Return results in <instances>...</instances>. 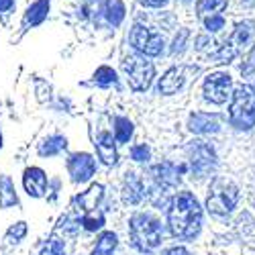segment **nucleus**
Wrapping results in <instances>:
<instances>
[{
	"label": "nucleus",
	"instance_id": "obj_13",
	"mask_svg": "<svg viewBox=\"0 0 255 255\" xmlns=\"http://www.w3.org/2000/svg\"><path fill=\"white\" fill-rule=\"evenodd\" d=\"M117 137H113V133H100V137L96 139V151H98V157L102 159V163L106 165H115L117 159H119V153H117Z\"/></svg>",
	"mask_w": 255,
	"mask_h": 255
},
{
	"label": "nucleus",
	"instance_id": "obj_37",
	"mask_svg": "<svg viewBox=\"0 0 255 255\" xmlns=\"http://www.w3.org/2000/svg\"><path fill=\"white\" fill-rule=\"evenodd\" d=\"M165 2H167V0H143L145 6H153V8H159V6H163Z\"/></svg>",
	"mask_w": 255,
	"mask_h": 255
},
{
	"label": "nucleus",
	"instance_id": "obj_30",
	"mask_svg": "<svg viewBox=\"0 0 255 255\" xmlns=\"http://www.w3.org/2000/svg\"><path fill=\"white\" fill-rule=\"evenodd\" d=\"M25 235H27V223H23V221L16 223L14 227H10V229H8V239H14V243H16V241H20Z\"/></svg>",
	"mask_w": 255,
	"mask_h": 255
},
{
	"label": "nucleus",
	"instance_id": "obj_25",
	"mask_svg": "<svg viewBox=\"0 0 255 255\" xmlns=\"http://www.w3.org/2000/svg\"><path fill=\"white\" fill-rule=\"evenodd\" d=\"M82 227L86 231H98L104 227V215L100 210H90V212H84L82 217Z\"/></svg>",
	"mask_w": 255,
	"mask_h": 255
},
{
	"label": "nucleus",
	"instance_id": "obj_7",
	"mask_svg": "<svg viewBox=\"0 0 255 255\" xmlns=\"http://www.w3.org/2000/svg\"><path fill=\"white\" fill-rule=\"evenodd\" d=\"M131 45L137 51H141L143 55L155 57L163 51V37L157 35V33H151L143 25H135L133 31H131Z\"/></svg>",
	"mask_w": 255,
	"mask_h": 255
},
{
	"label": "nucleus",
	"instance_id": "obj_35",
	"mask_svg": "<svg viewBox=\"0 0 255 255\" xmlns=\"http://www.w3.org/2000/svg\"><path fill=\"white\" fill-rule=\"evenodd\" d=\"M163 255H190L184 247H172V249H167Z\"/></svg>",
	"mask_w": 255,
	"mask_h": 255
},
{
	"label": "nucleus",
	"instance_id": "obj_31",
	"mask_svg": "<svg viewBox=\"0 0 255 255\" xmlns=\"http://www.w3.org/2000/svg\"><path fill=\"white\" fill-rule=\"evenodd\" d=\"M253 72H255V47L249 51L247 59L243 61V66H241V74L243 76H251Z\"/></svg>",
	"mask_w": 255,
	"mask_h": 255
},
{
	"label": "nucleus",
	"instance_id": "obj_5",
	"mask_svg": "<svg viewBox=\"0 0 255 255\" xmlns=\"http://www.w3.org/2000/svg\"><path fill=\"white\" fill-rule=\"evenodd\" d=\"M237 200H239L237 188L233 186L231 182H227V180H217L210 188L206 206H208V210L212 212V215L225 217L237 206Z\"/></svg>",
	"mask_w": 255,
	"mask_h": 255
},
{
	"label": "nucleus",
	"instance_id": "obj_19",
	"mask_svg": "<svg viewBox=\"0 0 255 255\" xmlns=\"http://www.w3.org/2000/svg\"><path fill=\"white\" fill-rule=\"evenodd\" d=\"M66 145H68V141H66V137H61V135H53V137H47L43 143L39 145V155H57L59 151H63L66 149Z\"/></svg>",
	"mask_w": 255,
	"mask_h": 255
},
{
	"label": "nucleus",
	"instance_id": "obj_6",
	"mask_svg": "<svg viewBox=\"0 0 255 255\" xmlns=\"http://www.w3.org/2000/svg\"><path fill=\"white\" fill-rule=\"evenodd\" d=\"M188 155H190V161H192L194 174L198 178L208 176L217 165L215 149H212V147L208 143H204V141H192V145L188 147Z\"/></svg>",
	"mask_w": 255,
	"mask_h": 255
},
{
	"label": "nucleus",
	"instance_id": "obj_11",
	"mask_svg": "<svg viewBox=\"0 0 255 255\" xmlns=\"http://www.w3.org/2000/svg\"><path fill=\"white\" fill-rule=\"evenodd\" d=\"M188 129L198 135H206V133H217L221 129L219 117L215 115H206V113H194L188 119Z\"/></svg>",
	"mask_w": 255,
	"mask_h": 255
},
{
	"label": "nucleus",
	"instance_id": "obj_10",
	"mask_svg": "<svg viewBox=\"0 0 255 255\" xmlns=\"http://www.w3.org/2000/svg\"><path fill=\"white\" fill-rule=\"evenodd\" d=\"M23 184L27 194L33 198H41L45 194V188H47V176L41 167H29L25 176H23Z\"/></svg>",
	"mask_w": 255,
	"mask_h": 255
},
{
	"label": "nucleus",
	"instance_id": "obj_2",
	"mask_svg": "<svg viewBox=\"0 0 255 255\" xmlns=\"http://www.w3.org/2000/svg\"><path fill=\"white\" fill-rule=\"evenodd\" d=\"M129 231H131V241L139 251H153L157 249V245L161 243L163 237V229L161 223L157 219H153L151 215H135L129 223Z\"/></svg>",
	"mask_w": 255,
	"mask_h": 255
},
{
	"label": "nucleus",
	"instance_id": "obj_22",
	"mask_svg": "<svg viewBox=\"0 0 255 255\" xmlns=\"http://www.w3.org/2000/svg\"><path fill=\"white\" fill-rule=\"evenodd\" d=\"M253 33H255V23H253V20H243V23H239L235 27V33H233L231 41H233V43H237V45H243V43H247V41L251 39Z\"/></svg>",
	"mask_w": 255,
	"mask_h": 255
},
{
	"label": "nucleus",
	"instance_id": "obj_32",
	"mask_svg": "<svg viewBox=\"0 0 255 255\" xmlns=\"http://www.w3.org/2000/svg\"><path fill=\"white\" fill-rule=\"evenodd\" d=\"M63 253V241L53 237L49 243H47V249L43 251V255H61Z\"/></svg>",
	"mask_w": 255,
	"mask_h": 255
},
{
	"label": "nucleus",
	"instance_id": "obj_3",
	"mask_svg": "<svg viewBox=\"0 0 255 255\" xmlns=\"http://www.w3.org/2000/svg\"><path fill=\"white\" fill-rule=\"evenodd\" d=\"M231 125L239 131H249L255 127V88L241 86L233 94L231 102Z\"/></svg>",
	"mask_w": 255,
	"mask_h": 255
},
{
	"label": "nucleus",
	"instance_id": "obj_4",
	"mask_svg": "<svg viewBox=\"0 0 255 255\" xmlns=\"http://www.w3.org/2000/svg\"><path fill=\"white\" fill-rule=\"evenodd\" d=\"M123 70L129 78V86L135 92H143L151 86L155 68L149 59H145L143 55H127L123 61Z\"/></svg>",
	"mask_w": 255,
	"mask_h": 255
},
{
	"label": "nucleus",
	"instance_id": "obj_20",
	"mask_svg": "<svg viewBox=\"0 0 255 255\" xmlns=\"http://www.w3.org/2000/svg\"><path fill=\"white\" fill-rule=\"evenodd\" d=\"M104 14L109 18V23H113L115 27L121 25V20L125 18V6L121 0H106L104 4Z\"/></svg>",
	"mask_w": 255,
	"mask_h": 255
},
{
	"label": "nucleus",
	"instance_id": "obj_28",
	"mask_svg": "<svg viewBox=\"0 0 255 255\" xmlns=\"http://www.w3.org/2000/svg\"><path fill=\"white\" fill-rule=\"evenodd\" d=\"M204 27H206L208 31H221V29L225 27L223 14H210V16H206V18H204Z\"/></svg>",
	"mask_w": 255,
	"mask_h": 255
},
{
	"label": "nucleus",
	"instance_id": "obj_9",
	"mask_svg": "<svg viewBox=\"0 0 255 255\" xmlns=\"http://www.w3.org/2000/svg\"><path fill=\"white\" fill-rule=\"evenodd\" d=\"M68 172L76 184L88 182L96 172V159L90 153H74L68 159Z\"/></svg>",
	"mask_w": 255,
	"mask_h": 255
},
{
	"label": "nucleus",
	"instance_id": "obj_16",
	"mask_svg": "<svg viewBox=\"0 0 255 255\" xmlns=\"http://www.w3.org/2000/svg\"><path fill=\"white\" fill-rule=\"evenodd\" d=\"M184 84V70H178V68H172L163 74V78L159 80V92L161 94H176Z\"/></svg>",
	"mask_w": 255,
	"mask_h": 255
},
{
	"label": "nucleus",
	"instance_id": "obj_34",
	"mask_svg": "<svg viewBox=\"0 0 255 255\" xmlns=\"http://www.w3.org/2000/svg\"><path fill=\"white\" fill-rule=\"evenodd\" d=\"M208 45H212V39H208V37H204V35L196 39V47H198V49H206Z\"/></svg>",
	"mask_w": 255,
	"mask_h": 255
},
{
	"label": "nucleus",
	"instance_id": "obj_29",
	"mask_svg": "<svg viewBox=\"0 0 255 255\" xmlns=\"http://www.w3.org/2000/svg\"><path fill=\"white\" fill-rule=\"evenodd\" d=\"M131 157L135 161H147L151 157V151H149V147H147L145 143H141V145H135L131 149Z\"/></svg>",
	"mask_w": 255,
	"mask_h": 255
},
{
	"label": "nucleus",
	"instance_id": "obj_1",
	"mask_svg": "<svg viewBox=\"0 0 255 255\" xmlns=\"http://www.w3.org/2000/svg\"><path fill=\"white\" fill-rule=\"evenodd\" d=\"M167 225L172 235L178 239H194L200 233L202 208L190 192H178L167 210Z\"/></svg>",
	"mask_w": 255,
	"mask_h": 255
},
{
	"label": "nucleus",
	"instance_id": "obj_21",
	"mask_svg": "<svg viewBox=\"0 0 255 255\" xmlns=\"http://www.w3.org/2000/svg\"><path fill=\"white\" fill-rule=\"evenodd\" d=\"M115 247H117V235L115 233H111V231L102 233L96 247H94V251H92V255H113Z\"/></svg>",
	"mask_w": 255,
	"mask_h": 255
},
{
	"label": "nucleus",
	"instance_id": "obj_14",
	"mask_svg": "<svg viewBox=\"0 0 255 255\" xmlns=\"http://www.w3.org/2000/svg\"><path fill=\"white\" fill-rule=\"evenodd\" d=\"M125 186H123V200L125 204H139L143 194H145V188L139 176H135L133 172L125 174Z\"/></svg>",
	"mask_w": 255,
	"mask_h": 255
},
{
	"label": "nucleus",
	"instance_id": "obj_38",
	"mask_svg": "<svg viewBox=\"0 0 255 255\" xmlns=\"http://www.w3.org/2000/svg\"><path fill=\"white\" fill-rule=\"evenodd\" d=\"M0 147H2V135H0Z\"/></svg>",
	"mask_w": 255,
	"mask_h": 255
},
{
	"label": "nucleus",
	"instance_id": "obj_27",
	"mask_svg": "<svg viewBox=\"0 0 255 255\" xmlns=\"http://www.w3.org/2000/svg\"><path fill=\"white\" fill-rule=\"evenodd\" d=\"M235 55H237V45L233 43V41H229V43H225V45L215 53V59H217V63H229Z\"/></svg>",
	"mask_w": 255,
	"mask_h": 255
},
{
	"label": "nucleus",
	"instance_id": "obj_23",
	"mask_svg": "<svg viewBox=\"0 0 255 255\" xmlns=\"http://www.w3.org/2000/svg\"><path fill=\"white\" fill-rule=\"evenodd\" d=\"M225 8H227V0H198L196 2V10L200 16L219 14Z\"/></svg>",
	"mask_w": 255,
	"mask_h": 255
},
{
	"label": "nucleus",
	"instance_id": "obj_26",
	"mask_svg": "<svg viewBox=\"0 0 255 255\" xmlns=\"http://www.w3.org/2000/svg\"><path fill=\"white\" fill-rule=\"evenodd\" d=\"M94 82L98 84V86L106 88V86H111V84L117 82V72H115L113 68H109V66H102V68L96 70V74H94Z\"/></svg>",
	"mask_w": 255,
	"mask_h": 255
},
{
	"label": "nucleus",
	"instance_id": "obj_12",
	"mask_svg": "<svg viewBox=\"0 0 255 255\" xmlns=\"http://www.w3.org/2000/svg\"><path fill=\"white\" fill-rule=\"evenodd\" d=\"M182 172H186L184 165L176 167L174 163L165 161V163H159V165L153 167V178H155V184H157V186H161V188H172V186L178 184V174H182Z\"/></svg>",
	"mask_w": 255,
	"mask_h": 255
},
{
	"label": "nucleus",
	"instance_id": "obj_18",
	"mask_svg": "<svg viewBox=\"0 0 255 255\" xmlns=\"http://www.w3.org/2000/svg\"><path fill=\"white\" fill-rule=\"evenodd\" d=\"M18 202L16 198V190H14V184L8 176H2L0 178V206L2 208H8V206H14Z\"/></svg>",
	"mask_w": 255,
	"mask_h": 255
},
{
	"label": "nucleus",
	"instance_id": "obj_17",
	"mask_svg": "<svg viewBox=\"0 0 255 255\" xmlns=\"http://www.w3.org/2000/svg\"><path fill=\"white\" fill-rule=\"evenodd\" d=\"M47 12H49V0H37L35 4L29 6L25 14V25H31V27L41 25L47 18Z\"/></svg>",
	"mask_w": 255,
	"mask_h": 255
},
{
	"label": "nucleus",
	"instance_id": "obj_24",
	"mask_svg": "<svg viewBox=\"0 0 255 255\" xmlns=\"http://www.w3.org/2000/svg\"><path fill=\"white\" fill-rule=\"evenodd\" d=\"M115 137L119 143H129V139L133 137V123L125 117H119L115 121Z\"/></svg>",
	"mask_w": 255,
	"mask_h": 255
},
{
	"label": "nucleus",
	"instance_id": "obj_36",
	"mask_svg": "<svg viewBox=\"0 0 255 255\" xmlns=\"http://www.w3.org/2000/svg\"><path fill=\"white\" fill-rule=\"evenodd\" d=\"M14 6V0H0V12H8Z\"/></svg>",
	"mask_w": 255,
	"mask_h": 255
},
{
	"label": "nucleus",
	"instance_id": "obj_33",
	"mask_svg": "<svg viewBox=\"0 0 255 255\" xmlns=\"http://www.w3.org/2000/svg\"><path fill=\"white\" fill-rule=\"evenodd\" d=\"M186 39H188V31H180V37H176L174 39V47H172V51L174 53H182L184 51V43H186Z\"/></svg>",
	"mask_w": 255,
	"mask_h": 255
},
{
	"label": "nucleus",
	"instance_id": "obj_8",
	"mask_svg": "<svg viewBox=\"0 0 255 255\" xmlns=\"http://www.w3.org/2000/svg\"><path fill=\"white\" fill-rule=\"evenodd\" d=\"M204 98L215 102V104H223L227 102V98L231 96V76L225 72H217L210 74L204 80Z\"/></svg>",
	"mask_w": 255,
	"mask_h": 255
},
{
	"label": "nucleus",
	"instance_id": "obj_15",
	"mask_svg": "<svg viewBox=\"0 0 255 255\" xmlns=\"http://www.w3.org/2000/svg\"><path fill=\"white\" fill-rule=\"evenodd\" d=\"M102 192H104V188L100 184H94L90 186L86 192H82L80 196H76L74 204L78 206V210H84V212H90V210H96L98 202L102 200Z\"/></svg>",
	"mask_w": 255,
	"mask_h": 255
}]
</instances>
